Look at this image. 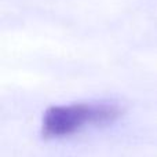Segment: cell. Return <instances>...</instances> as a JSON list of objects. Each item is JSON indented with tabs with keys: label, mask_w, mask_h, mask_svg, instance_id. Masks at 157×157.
Listing matches in <instances>:
<instances>
[{
	"label": "cell",
	"mask_w": 157,
	"mask_h": 157,
	"mask_svg": "<svg viewBox=\"0 0 157 157\" xmlns=\"http://www.w3.org/2000/svg\"><path fill=\"white\" fill-rule=\"evenodd\" d=\"M121 114L113 103H73L51 106L43 116V135L59 138L76 132L84 124H108Z\"/></svg>",
	"instance_id": "cell-1"
}]
</instances>
